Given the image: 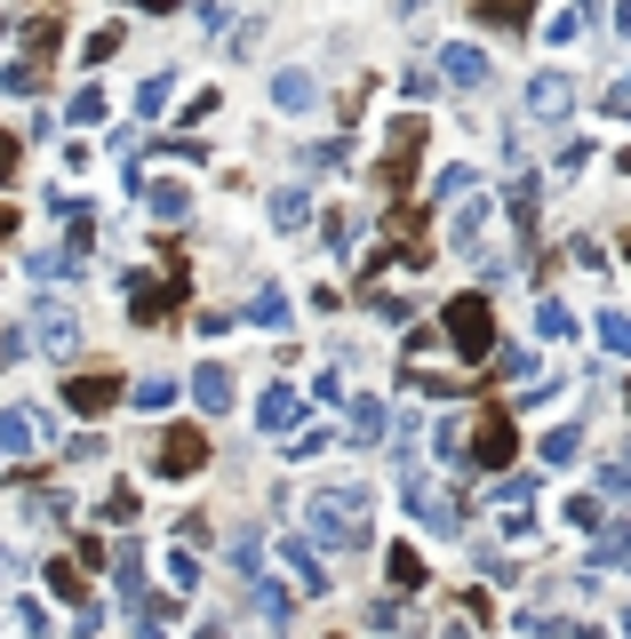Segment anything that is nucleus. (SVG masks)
<instances>
[{"label": "nucleus", "instance_id": "nucleus-35", "mask_svg": "<svg viewBox=\"0 0 631 639\" xmlns=\"http://www.w3.org/2000/svg\"><path fill=\"white\" fill-rule=\"evenodd\" d=\"M0 232H9V209H0Z\"/></svg>", "mask_w": 631, "mask_h": 639}, {"label": "nucleus", "instance_id": "nucleus-26", "mask_svg": "<svg viewBox=\"0 0 631 639\" xmlns=\"http://www.w3.org/2000/svg\"><path fill=\"white\" fill-rule=\"evenodd\" d=\"M272 216H280V232H296V224H304V200L280 192V200H272Z\"/></svg>", "mask_w": 631, "mask_h": 639}, {"label": "nucleus", "instance_id": "nucleus-5", "mask_svg": "<svg viewBox=\"0 0 631 639\" xmlns=\"http://www.w3.org/2000/svg\"><path fill=\"white\" fill-rule=\"evenodd\" d=\"M416 152H424V120H400V128H392V152H384V168H376V184H384V192H408V168H416Z\"/></svg>", "mask_w": 631, "mask_h": 639}, {"label": "nucleus", "instance_id": "nucleus-24", "mask_svg": "<svg viewBox=\"0 0 631 639\" xmlns=\"http://www.w3.org/2000/svg\"><path fill=\"white\" fill-rule=\"evenodd\" d=\"M280 105H312V81L304 73H280Z\"/></svg>", "mask_w": 631, "mask_h": 639}, {"label": "nucleus", "instance_id": "nucleus-32", "mask_svg": "<svg viewBox=\"0 0 631 639\" xmlns=\"http://www.w3.org/2000/svg\"><path fill=\"white\" fill-rule=\"evenodd\" d=\"M616 631H623V639H631V608H623V624H616Z\"/></svg>", "mask_w": 631, "mask_h": 639}, {"label": "nucleus", "instance_id": "nucleus-15", "mask_svg": "<svg viewBox=\"0 0 631 639\" xmlns=\"http://www.w3.org/2000/svg\"><path fill=\"white\" fill-rule=\"evenodd\" d=\"M192 392H201V408H232V376H224V368H201Z\"/></svg>", "mask_w": 631, "mask_h": 639}, {"label": "nucleus", "instance_id": "nucleus-36", "mask_svg": "<svg viewBox=\"0 0 631 639\" xmlns=\"http://www.w3.org/2000/svg\"><path fill=\"white\" fill-rule=\"evenodd\" d=\"M623 177H631V152H623Z\"/></svg>", "mask_w": 631, "mask_h": 639}, {"label": "nucleus", "instance_id": "nucleus-28", "mask_svg": "<svg viewBox=\"0 0 631 639\" xmlns=\"http://www.w3.org/2000/svg\"><path fill=\"white\" fill-rule=\"evenodd\" d=\"M608 105H616V113H631V64H623V81L608 88Z\"/></svg>", "mask_w": 631, "mask_h": 639}, {"label": "nucleus", "instance_id": "nucleus-33", "mask_svg": "<svg viewBox=\"0 0 631 639\" xmlns=\"http://www.w3.org/2000/svg\"><path fill=\"white\" fill-rule=\"evenodd\" d=\"M137 9H169V0H137Z\"/></svg>", "mask_w": 631, "mask_h": 639}, {"label": "nucleus", "instance_id": "nucleus-14", "mask_svg": "<svg viewBox=\"0 0 631 639\" xmlns=\"http://www.w3.org/2000/svg\"><path fill=\"white\" fill-rule=\"evenodd\" d=\"M256 416H264V432L296 424V392H288V384H272V392H264V408H256Z\"/></svg>", "mask_w": 631, "mask_h": 639}, {"label": "nucleus", "instance_id": "nucleus-22", "mask_svg": "<svg viewBox=\"0 0 631 639\" xmlns=\"http://www.w3.org/2000/svg\"><path fill=\"white\" fill-rule=\"evenodd\" d=\"M584 32V9H559V17H544V41H576Z\"/></svg>", "mask_w": 631, "mask_h": 639}, {"label": "nucleus", "instance_id": "nucleus-8", "mask_svg": "<svg viewBox=\"0 0 631 639\" xmlns=\"http://www.w3.org/2000/svg\"><path fill=\"white\" fill-rule=\"evenodd\" d=\"M440 81H448V88H480V81H488V56H480L472 41H448V49H440Z\"/></svg>", "mask_w": 631, "mask_h": 639}, {"label": "nucleus", "instance_id": "nucleus-21", "mask_svg": "<svg viewBox=\"0 0 631 639\" xmlns=\"http://www.w3.org/2000/svg\"><path fill=\"white\" fill-rule=\"evenodd\" d=\"M472 192V168H440V184H431V200H463Z\"/></svg>", "mask_w": 631, "mask_h": 639}, {"label": "nucleus", "instance_id": "nucleus-29", "mask_svg": "<svg viewBox=\"0 0 631 639\" xmlns=\"http://www.w3.org/2000/svg\"><path fill=\"white\" fill-rule=\"evenodd\" d=\"M9 177H17V145H9V137H0V184H9Z\"/></svg>", "mask_w": 631, "mask_h": 639}, {"label": "nucleus", "instance_id": "nucleus-20", "mask_svg": "<svg viewBox=\"0 0 631 639\" xmlns=\"http://www.w3.org/2000/svg\"><path fill=\"white\" fill-rule=\"evenodd\" d=\"M600 344H608V352H631V312H608V320H600Z\"/></svg>", "mask_w": 631, "mask_h": 639}, {"label": "nucleus", "instance_id": "nucleus-16", "mask_svg": "<svg viewBox=\"0 0 631 639\" xmlns=\"http://www.w3.org/2000/svg\"><path fill=\"white\" fill-rule=\"evenodd\" d=\"M384 567H392V584H400V592H424V584H431V576H424V560H416L408 544H400V552H392Z\"/></svg>", "mask_w": 631, "mask_h": 639}, {"label": "nucleus", "instance_id": "nucleus-4", "mask_svg": "<svg viewBox=\"0 0 631 639\" xmlns=\"http://www.w3.org/2000/svg\"><path fill=\"white\" fill-rule=\"evenodd\" d=\"M408 512H416V528H431V535H456L463 528V512H456V496H440L424 472H408Z\"/></svg>", "mask_w": 631, "mask_h": 639}, {"label": "nucleus", "instance_id": "nucleus-6", "mask_svg": "<svg viewBox=\"0 0 631 639\" xmlns=\"http://www.w3.org/2000/svg\"><path fill=\"white\" fill-rule=\"evenodd\" d=\"M512 448H520V440H512V416H480V440L463 448V456H472L480 472H504V464H512Z\"/></svg>", "mask_w": 631, "mask_h": 639}, {"label": "nucleus", "instance_id": "nucleus-1", "mask_svg": "<svg viewBox=\"0 0 631 639\" xmlns=\"http://www.w3.org/2000/svg\"><path fill=\"white\" fill-rule=\"evenodd\" d=\"M304 520H312V535H320V544H336V552H360V544H368V503H360V496H344V488L312 496V503H304Z\"/></svg>", "mask_w": 631, "mask_h": 639}, {"label": "nucleus", "instance_id": "nucleus-13", "mask_svg": "<svg viewBox=\"0 0 631 639\" xmlns=\"http://www.w3.org/2000/svg\"><path fill=\"white\" fill-rule=\"evenodd\" d=\"M536 336H552V344H568V336H576V312L559 305V296H544V312H536Z\"/></svg>", "mask_w": 631, "mask_h": 639}, {"label": "nucleus", "instance_id": "nucleus-27", "mask_svg": "<svg viewBox=\"0 0 631 639\" xmlns=\"http://www.w3.org/2000/svg\"><path fill=\"white\" fill-rule=\"evenodd\" d=\"M480 9H488L495 24H520V17H527V0H480Z\"/></svg>", "mask_w": 631, "mask_h": 639}, {"label": "nucleus", "instance_id": "nucleus-3", "mask_svg": "<svg viewBox=\"0 0 631 639\" xmlns=\"http://www.w3.org/2000/svg\"><path fill=\"white\" fill-rule=\"evenodd\" d=\"M208 464V432H192V424H177L169 440H160V456H152V472H169V480H192Z\"/></svg>", "mask_w": 631, "mask_h": 639}, {"label": "nucleus", "instance_id": "nucleus-31", "mask_svg": "<svg viewBox=\"0 0 631 639\" xmlns=\"http://www.w3.org/2000/svg\"><path fill=\"white\" fill-rule=\"evenodd\" d=\"M440 639H472V631H463V624H448V631H440Z\"/></svg>", "mask_w": 631, "mask_h": 639}, {"label": "nucleus", "instance_id": "nucleus-37", "mask_svg": "<svg viewBox=\"0 0 631 639\" xmlns=\"http://www.w3.org/2000/svg\"><path fill=\"white\" fill-rule=\"evenodd\" d=\"M623 256H631V232H623Z\"/></svg>", "mask_w": 631, "mask_h": 639}, {"label": "nucleus", "instance_id": "nucleus-17", "mask_svg": "<svg viewBox=\"0 0 631 639\" xmlns=\"http://www.w3.org/2000/svg\"><path fill=\"white\" fill-rule=\"evenodd\" d=\"M480 224H488V200H463V209H456V232H448V241H456V248H472V241H480Z\"/></svg>", "mask_w": 631, "mask_h": 639}, {"label": "nucleus", "instance_id": "nucleus-19", "mask_svg": "<svg viewBox=\"0 0 631 639\" xmlns=\"http://www.w3.org/2000/svg\"><path fill=\"white\" fill-rule=\"evenodd\" d=\"M600 567H631V528H600Z\"/></svg>", "mask_w": 631, "mask_h": 639}, {"label": "nucleus", "instance_id": "nucleus-10", "mask_svg": "<svg viewBox=\"0 0 631 639\" xmlns=\"http://www.w3.org/2000/svg\"><path fill=\"white\" fill-rule=\"evenodd\" d=\"M64 400H73L81 416H105L113 400H120V384H113V376H73V384H64Z\"/></svg>", "mask_w": 631, "mask_h": 639}, {"label": "nucleus", "instance_id": "nucleus-2", "mask_svg": "<svg viewBox=\"0 0 631 639\" xmlns=\"http://www.w3.org/2000/svg\"><path fill=\"white\" fill-rule=\"evenodd\" d=\"M448 344H456L463 360H488V352H495V312H488V296H480V288L448 305Z\"/></svg>", "mask_w": 631, "mask_h": 639}, {"label": "nucleus", "instance_id": "nucleus-9", "mask_svg": "<svg viewBox=\"0 0 631 639\" xmlns=\"http://www.w3.org/2000/svg\"><path fill=\"white\" fill-rule=\"evenodd\" d=\"M504 209H512V224H520V241H536V209H544V184H536V177H512Z\"/></svg>", "mask_w": 631, "mask_h": 639}, {"label": "nucleus", "instance_id": "nucleus-12", "mask_svg": "<svg viewBox=\"0 0 631 639\" xmlns=\"http://www.w3.org/2000/svg\"><path fill=\"white\" fill-rule=\"evenodd\" d=\"M288 576L304 584V592H328V567H320V552H304V544H288Z\"/></svg>", "mask_w": 631, "mask_h": 639}, {"label": "nucleus", "instance_id": "nucleus-18", "mask_svg": "<svg viewBox=\"0 0 631 639\" xmlns=\"http://www.w3.org/2000/svg\"><path fill=\"white\" fill-rule=\"evenodd\" d=\"M352 440H360V448L384 440V408H376V400H360V408H352Z\"/></svg>", "mask_w": 631, "mask_h": 639}, {"label": "nucleus", "instance_id": "nucleus-11", "mask_svg": "<svg viewBox=\"0 0 631 639\" xmlns=\"http://www.w3.org/2000/svg\"><path fill=\"white\" fill-rule=\"evenodd\" d=\"M536 456H544L552 472H559V464H576V456H584V432H576V424H552L544 440H536Z\"/></svg>", "mask_w": 631, "mask_h": 639}, {"label": "nucleus", "instance_id": "nucleus-7", "mask_svg": "<svg viewBox=\"0 0 631 639\" xmlns=\"http://www.w3.org/2000/svg\"><path fill=\"white\" fill-rule=\"evenodd\" d=\"M568 105H576L568 73H536V81H527V113H536V120H568Z\"/></svg>", "mask_w": 631, "mask_h": 639}, {"label": "nucleus", "instance_id": "nucleus-30", "mask_svg": "<svg viewBox=\"0 0 631 639\" xmlns=\"http://www.w3.org/2000/svg\"><path fill=\"white\" fill-rule=\"evenodd\" d=\"M616 24H623V41H631V0H623V9H616Z\"/></svg>", "mask_w": 631, "mask_h": 639}, {"label": "nucleus", "instance_id": "nucleus-34", "mask_svg": "<svg viewBox=\"0 0 631 639\" xmlns=\"http://www.w3.org/2000/svg\"><path fill=\"white\" fill-rule=\"evenodd\" d=\"M623 408H631V376H623Z\"/></svg>", "mask_w": 631, "mask_h": 639}, {"label": "nucleus", "instance_id": "nucleus-25", "mask_svg": "<svg viewBox=\"0 0 631 639\" xmlns=\"http://www.w3.org/2000/svg\"><path fill=\"white\" fill-rule=\"evenodd\" d=\"M248 312H256L264 328H280V320H288V305H280V296H272V288H264V296H256V305H248Z\"/></svg>", "mask_w": 631, "mask_h": 639}, {"label": "nucleus", "instance_id": "nucleus-23", "mask_svg": "<svg viewBox=\"0 0 631 639\" xmlns=\"http://www.w3.org/2000/svg\"><path fill=\"white\" fill-rule=\"evenodd\" d=\"M608 496H623V503H631V448L608 464Z\"/></svg>", "mask_w": 631, "mask_h": 639}]
</instances>
